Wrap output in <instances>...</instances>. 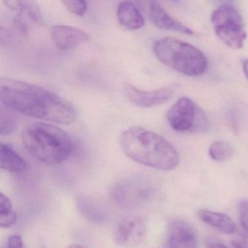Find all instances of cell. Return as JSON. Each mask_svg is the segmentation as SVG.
<instances>
[{
	"label": "cell",
	"mask_w": 248,
	"mask_h": 248,
	"mask_svg": "<svg viewBox=\"0 0 248 248\" xmlns=\"http://www.w3.org/2000/svg\"><path fill=\"white\" fill-rule=\"evenodd\" d=\"M1 104L29 117L60 124H71L77 110L70 102L36 84L13 78L0 81Z\"/></svg>",
	"instance_id": "1"
},
{
	"label": "cell",
	"mask_w": 248,
	"mask_h": 248,
	"mask_svg": "<svg viewBox=\"0 0 248 248\" xmlns=\"http://www.w3.org/2000/svg\"><path fill=\"white\" fill-rule=\"evenodd\" d=\"M119 142L125 154L140 164L163 170L179 166L180 157L176 148L164 137L142 127L125 130Z\"/></svg>",
	"instance_id": "2"
},
{
	"label": "cell",
	"mask_w": 248,
	"mask_h": 248,
	"mask_svg": "<svg viewBox=\"0 0 248 248\" xmlns=\"http://www.w3.org/2000/svg\"><path fill=\"white\" fill-rule=\"evenodd\" d=\"M22 141L33 158L50 166L61 164L74 151L71 137L64 130L49 124H29L23 130Z\"/></svg>",
	"instance_id": "3"
},
{
	"label": "cell",
	"mask_w": 248,
	"mask_h": 248,
	"mask_svg": "<svg viewBox=\"0 0 248 248\" xmlns=\"http://www.w3.org/2000/svg\"><path fill=\"white\" fill-rule=\"evenodd\" d=\"M154 52L160 62L188 77H199L208 69V59L202 51L174 38L157 40Z\"/></svg>",
	"instance_id": "4"
},
{
	"label": "cell",
	"mask_w": 248,
	"mask_h": 248,
	"mask_svg": "<svg viewBox=\"0 0 248 248\" xmlns=\"http://www.w3.org/2000/svg\"><path fill=\"white\" fill-rule=\"evenodd\" d=\"M167 120L170 127L178 132L203 134L209 128L205 112L187 97H181L169 109Z\"/></svg>",
	"instance_id": "5"
},
{
	"label": "cell",
	"mask_w": 248,
	"mask_h": 248,
	"mask_svg": "<svg viewBox=\"0 0 248 248\" xmlns=\"http://www.w3.org/2000/svg\"><path fill=\"white\" fill-rule=\"evenodd\" d=\"M211 21L216 36L233 49H241L247 38L240 13L232 5H221L213 13Z\"/></svg>",
	"instance_id": "6"
},
{
	"label": "cell",
	"mask_w": 248,
	"mask_h": 248,
	"mask_svg": "<svg viewBox=\"0 0 248 248\" xmlns=\"http://www.w3.org/2000/svg\"><path fill=\"white\" fill-rule=\"evenodd\" d=\"M151 184L142 177L132 176L116 182L111 190L114 202L125 208L141 206L153 196Z\"/></svg>",
	"instance_id": "7"
},
{
	"label": "cell",
	"mask_w": 248,
	"mask_h": 248,
	"mask_svg": "<svg viewBox=\"0 0 248 248\" xmlns=\"http://www.w3.org/2000/svg\"><path fill=\"white\" fill-rule=\"evenodd\" d=\"M138 8L146 15L149 20L159 29L175 31L192 35L193 31L185 25L173 18L157 0H134Z\"/></svg>",
	"instance_id": "8"
},
{
	"label": "cell",
	"mask_w": 248,
	"mask_h": 248,
	"mask_svg": "<svg viewBox=\"0 0 248 248\" xmlns=\"http://www.w3.org/2000/svg\"><path fill=\"white\" fill-rule=\"evenodd\" d=\"M124 92L128 100L141 108H151L165 103L173 97L174 90L171 87H163L152 91L139 90L131 84H126Z\"/></svg>",
	"instance_id": "9"
},
{
	"label": "cell",
	"mask_w": 248,
	"mask_h": 248,
	"mask_svg": "<svg viewBox=\"0 0 248 248\" xmlns=\"http://www.w3.org/2000/svg\"><path fill=\"white\" fill-rule=\"evenodd\" d=\"M50 34L57 49L61 51L74 49L90 39V36L84 31L64 25L51 26Z\"/></svg>",
	"instance_id": "10"
},
{
	"label": "cell",
	"mask_w": 248,
	"mask_h": 248,
	"mask_svg": "<svg viewBox=\"0 0 248 248\" xmlns=\"http://www.w3.org/2000/svg\"><path fill=\"white\" fill-rule=\"evenodd\" d=\"M147 232L145 221L140 217H129L121 221L115 231L118 244L131 247L141 243Z\"/></svg>",
	"instance_id": "11"
},
{
	"label": "cell",
	"mask_w": 248,
	"mask_h": 248,
	"mask_svg": "<svg viewBox=\"0 0 248 248\" xmlns=\"http://www.w3.org/2000/svg\"><path fill=\"white\" fill-rule=\"evenodd\" d=\"M168 244L170 248H198L195 229L184 220H173L169 225Z\"/></svg>",
	"instance_id": "12"
},
{
	"label": "cell",
	"mask_w": 248,
	"mask_h": 248,
	"mask_svg": "<svg viewBox=\"0 0 248 248\" xmlns=\"http://www.w3.org/2000/svg\"><path fill=\"white\" fill-rule=\"evenodd\" d=\"M116 16L121 26L128 30H138L145 24L139 9L128 0H124L118 4Z\"/></svg>",
	"instance_id": "13"
},
{
	"label": "cell",
	"mask_w": 248,
	"mask_h": 248,
	"mask_svg": "<svg viewBox=\"0 0 248 248\" xmlns=\"http://www.w3.org/2000/svg\"><path fill=\"white\" fill-rule=\"evenodd\" d=\"M198 215L202 222L224 234H230L235 232V223L227 214L200 209L198 211Z\"/></svg>",
	"instance_id": "14"
},
{
	"label": "cell",
	"mask_w": 248,
	"mask_h": 248,
	"mask_svg": "<svg viewBox=\"0 0 248 248\" xmlns=\"http://www.w3.org/2000/svg\"><path fill=\"white\" fill-rule=\"evenodd\" d=\"M0 166L3 170L13 173H20L27 169L26 160L8 144L1 143L0 146Z\"/></svg>",
	"instance_id": "15"
},
{
	"label": "cell",
	"mask_w": 248,
	"mask_h": 248,
	"mask_svg": "<svg viewBox=\"0 0 248 248\" xmlns=\"http://www.w3.org/2000/svg\"><path fill=\"white\" fill-rule=\"evenodd\" d=\"M78 208L82 215L92 222L101 224L107 218L104 208L90 198H80L78 201Z\"/></svg>",
	"instance_id": "16"
},
{
	"label": "cell",
	"mask_w": 248,
	"mask_h": 248,
	"mask_svg": "<svg viewBox=\"0 0 248 248\" xmlns=\"http://www.w3.org/2000/svg\"><path fill=\"white\" fill-rule=\"evenodd\" d=\"M17 215L13 208V204L4 194H0V225L8 228L16 223Z\"/></svg>",
	"instance_id": "17"
},
{
	"label": "cell",
	"mask_w": 248,
	"mask_h": 248,
	"mask_svg": "<svg viewBox=\"0 0 248 248\" xmlns=\"http://www.w3.org/2000/svg\"><path fill=\"white\" fill-rule=\"evenodd\" d=\"M234 154V148L226 141H215L210 147V156L215 161L224 162L230 160Z\"/></svg>",
	"instance_id": "18"
},
{
	"label": "cell",
	"mask_w": 248,
	"mask_h": 248,
	"mask_svg": "<svg viewBox=\"0 0 248 248\" xmlns=\"http://www.w3.org/2000/svg\"><path fill=\"white\" fill-rule=\"evenodd\" d=\"M17 125V119L13 113V110L3 105L1 107L0 116V134L7 136L15 131Z\"/></svg>",
	"instance_id": "19"
},
{
	"label": "cell",
	"mask_w": 248,
	"mask_h": 248,
	"mask_svg": "<svg viewBox=\"0 0 248 248\" xmlns=\"http://www.w3.org/2000/svg\"><path fill=\"white\" fill-rule=\"evenodd\" d=\"M20 11L27 15L33 22L42 23V16L40 9L35 0H17Z\"/></svg>",
	"instance_id": "20"
},
{
	"label": "cell",
	"mask_w": 248,
	"mask_h": 248,
	"mask_svg": "<svg viewBox=\"0 0 248 248\" xmlns=\"http://www.w3.org/2000/svg\"><path fill=\"white\" fill-rule=\"evenodd\" d=\"M64 7L77 16H83L87 11V2L85 0H61Z\"/></svg>",
	"instance_id": "21"
},
{
	"label": "cell",
	"mask_w": 248,
	"mask_h": 248,
	"mask_svg": "<svg viewBox=\"0 0 248 248\" xmlns=\"http://www.w3.org/2000/svg\"><path fill=\"white\" fill-rule=\"evenodd\" d=\"M13 26L19 36H21L22 38L27 37L29 29L22 12H19L13 19Z\"/></svg>",
	"instance_id": "22"
},
{
	"label": "cell",
	"mask_w": 248,
	"mask_h": 248,
	"mask_svg": "<svg viewBox=\"0 0 248 248\" xmlns=\"http://www.w3.org/2000/svg\"><path fill=\"white\" fill-rule=\"evenodd\" d=\"M17 42L16 36L7 28L0 27V45L4 47H11Z\"/></svg>",
	"instance_id": "23"
},
{
	"label": "cell",
	"mask_w": 248,
	"mask_h": 248,
	"mask_svg": "<svg viewBox=\"0 0 248 248\" xmlns=\"http://www.w3.org/2000/svg\"><path fill=\"white\" fill-rule=\"evenodd\" d=\"M240 227L248 230V201H242L240 205Z\"/></svg>",
	"instance_id": "24"
},
{
	"label": "cell",
	"mask_w": 248,
	"mask_h": 248,
	"mask_svg": "<svg viewBox=\"0 0 248 248\" xmlns=\"http://www.w3.org/2000/svg\"><path fill=\"white\" fill-rule=\"evenodd\" d=\"M7 248H23V240L17 234L12 235L7 241Z\"/></svg>",
	"instance_id": "25"
},
{
	"label": "cell",
	"mask_w": 248,
	"mask_h": 248,
	"mask_svg": "<svg viewBox=\"0 0 248 248\" xmlns=\"http://www.w3.org/2000/svg\"><path fill=\"white\" fill-rule=\"evenodd\" d=\"M240 233L242 239H243V243L248 248V230L240 227Z\"/></svg>",
	"instance_id": "26"
},
{
	"label": "cell",
	"mask_w": 248,
	"mask_h": 248,
	"mask_svg": "<svg viewBox=\"0 0 248 248\" xmlns=\"http://www.w3.org/2000/svg\"><path fill=\"white\" fill-rule=\"evenodd\" d=\"M243 68L245 75L248 79V59L244 60L243 62Z\"/></svg>",
	"instance_id": "27"
},
{
	"label": "cell",
	"mask_w": 248,
	"mask_h": 248,
	"mask_svg": "<svg viewBox=\"0 0 248 248\" xmlns=\"http://www.w3.org/2000/svg\"><path fill=\"white\" fill-rule=\"evenodd\" d=\"M209 248H230L228 246H226V245L223 244L221 243H215L214 244H212L211 246V247Z\"/></svg>",
	"instance_id": "28"
},
{
	"label": "cell",
	"mask_w": 248,
	"mask_h": 248,
	"mask_svg": "<svg viewBox=\"0 0 248 248\" xmlns=\"http://www.w3.org/2000/svg\"><path fill=\"white\" fill-rule=\"evenodd\" d=\"M4 4H6V5L7 6V7L8 8H10V10H14L15 8V5L14 4H13V1H12V0H4Z\"/></svg>",
	"instance_id": "29"
},
{
	"label": "cell",
	"mask_w": 248,
	"mask_h": 248,
	"mask_svg": "<svg viewBox=\"0 0 248 248\" xmlns=\"http://www.w3.org/2000/svg\"><path fill=\"white\" fill-rule=\"evenodd\" d=\"M216 1L221 3V5H231L234 0H216Z\"/></svg>",
	"instance_id": "30"
},
{
	"label": "cell",
	"mask_w": 248,
	"mask_h": 248,
	"mask_svg": "<svg viewBox=\"0 0 248 248\" xmlns=\"http://www.w3.org/2000/svg\"><path fill=\"white\" fill-rule=\"evenodd\" d=\"M233 248H245L242 245L237 243H232Z\"/></svg>",
	"instance_id": "31"
},
{
	"label": "cell",
	"mask_w": 248,
	"mask_h": 248,
	"mask_svg": "<svg viewBox=\"0 0 248 248\" xmlns=\"http://www.w3.org/2000/svg\"><path fill=\"white\" fill-rule=\"evenodd\" d=\"M68 248H83V247H81V246H77V245H73V246H70V247H68Z\"/></svg>",
	"instance_id": "32"
},
{
	"label": "cell",
	"mask_w": 248,
	"mask_h": 248,
	"mask_svg": "<svg viewBox=\"0 0 248 248\" xmlns=\"http://www.w3.org/2000/svg\"><path fill=\"white\" fill-rule=\"evenodd\" d=\"M171 1H179V0H171Z\"/></svg>",
	"instance_id": "33"
}]
</instances>
